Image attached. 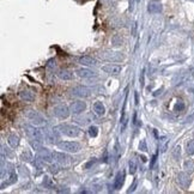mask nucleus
<instances>
[{
	"instance_id": "f257e3e1",
	"label": "nucleus",
	"mask_w": 194,
	"mask_h": 194,
	"mask_svg": "<svg viewBox=\"0 0 194 194\" xmlns=\"http://www.w3.org/2000/svg\"><path fill=\"white\" fill-rule=\"evenodd\" d=\"M17 181V174L13 169V165L9 163V169H6V176L1 177V188H5V186H10Z\"/></svg>"
},
{
	"instance_id": "f03ea898",
	"label": "nucleus",
	"mask_w": 194,
	"mask_h": 194,
	"mask_svg": "<svg viewBox=\"0 0 194 194\" xmlns=\"http://www.w3.org/2000/svg\"><path fill=\"white\" fill-rule=\"evenodd\" d=\"M58 146L60 150L66 152H78L80 150V144L77 141H60Z\"/></svg>"
},
{
	"instance_id": "7ed1b4c3",
	"label": "nucleus",
	"mask_w": 194,
	"mask_h": 194,
	"mask_svg": "<svg viewBox=\"0 0 194 194\" xmlns=\"http://www.w3.org/2000/svg\"><path fill=\"white\" fill-rule=\"evenodd\" d=\"M24 130H25L26 134L29 136L30 139H37V140H41V141L44 139V134L42 133V131L36 128V127H34V126H31V125H25Z\"/></svg>"
},
{
	"instance_id": "20e7f679",
	"label": "nucleus",
	"mask_w": 194,
	"mask_h": 194,
	"mask_svg": "<svg viewBox=\"0 0 194 194\" xmlns=\"http://www.w3.org/2000/svg\"><path fill=\"white\" fill-rule=\"evenodd\" d=\"M60 130L64 134L68 137H78L80 134V130L79 127L74 126V125H61Z\"/></svg>"
},
{
	"instance_id": "39448f33",
	"label": "nucleus",
	"mask_w": 194,
	"mask_h": 194,
	"mask_svg": "<svg viewBox=\"0 0 194 194\" xmlns=\"http://www.w3.org/2000/svg\"><path fill=\"white\" fill-rule=\"evenodd\" d=\"M24 115L28 117L33 123H35V125H42V123H44L43 116L40 114L39 112H36V110H26V112L24 113Z\"/></svg>"
},
{
	"instance_id": "423d86ee",
	"label": "nucleus",
	"mask_w": 194,
	"mask_h": 194,
	"mask_svg": "<svg viewBox=\"0 0 194 194\" xmlns=\"http://www.w3.org/2000/svg\"><path fill=\"white\" fill-rule=\"evenodd\" d=\"M70 112H71V110H70V109L67 108V106H65V104L57 106V107H54V109H53L54 115L60 117V119H66V117H68Z\"/></svg>"
},
{
	"instance_id": "0eeeda50",
	"label": "nucleus",
	"mask_w": 194,
	"mask_h": 194,
	"mask_svg": "<svg viewBox=\"0 0 194 194\" xmlns=\"http://www.w3.org/2000/svg\"><path fill=\"white\" fill-rule=\"evenodd\" d=\"M85 108H86L85 102H83V101H76V102H73V103L71 104L70 110H71V113H73V114H80V113H83V112L85 110Z\"/></svg>"
},
{
	"instance_id": "6e6552de",
	"label": "nucleus",
	"mask_w": 194,
	"mask_h": 194,
	"mask_svg": "<svg viewBox=\"0 0 194 194\" xmlns=\"http://www.w3.org/2000/svg\"><path fill=\"white\" fill-rule=\"evenodd\" d=\"M102 70H103L106 73L116 76V74H119V73L122 71V66H120V65H114V64H109V65L103 66Z\"/></svg>"
},
{
	"instance_id": "1a4fd4ad",
	"label": "nucleus",
	"mask_w": 194,
	"mask_h": 194,
	"mask_svg": "<svg viewBox=\"0 0 194 194\" xmlns=\"http://www.w3.org/2000/svg\"><path fill=\"white\" fill-rule=\"evenodd\" d=\"M37 157H40L42 161H44V162H47V163H50L54 158H53V152H50L48 149H41L37 151Z\"/></svg>"
},
{
	"instance_id": "9d476101",
	"label": "nucleus",
	"mask_w": 194,
	"mask_h": 194,
	"mask_svg": "<svg viewBox=\"0 0 194 194\" xmlns=\"http://www.w3.org/2000/svg\"><path fill=\"white\" fill-rule=\"evenodd\" d=\"M44 138H46L49 143L54 144V143H57L59 139H60V134H59V132L57 130H47V131L44 132Z\"/></svg>"
},
{
	"instance_id": "9b49d317",
	"label": "nucleus",
	"mask_w": 194,
	"mask_h": 194,
	"mask_svg": "<svg viewBox=\"0 0 194 194\" xmlns=\"http://www.w3.org/2000/svg\"><path fill=\"white\" fill-rule=\"evenodd\" d=\"M162 10H163V6H162V4H161L159 1H157V0L150 1L149 5H147V11H149L150 13H159V12H162Z\"/></svg>"
},
{
	"instance_id": "f8f14e48",
	"label": "nucleus",
	"mask_w": 194,
	"mask_h": 194,
	"mask_svg": "<svg viewBox=\"0 0 194 194\" xmlns=\"http://www.w3.org/2000/svg\"><path fill=\"white\" fill-rule=\"evenodd\" d=\"M72 95L78 97H89L90 96V89H88L85 86H77V88L72 89Z\"/></svg>"
},
{
	"instance_id": "ddd939ff",
	"label": "nucleus",
	"mask_w": 194,
	"mask_h": 194,
	"mask_svg": "<svg viewBox=\"0 0 194 194\" xmlns=\"http://www.w3.org/2000/svg\"><path fill=\"white\" fill-rule=\"evenodd\" d=\"M177 182L181 185V187L188 188V186L191 185V178L186 173H180L177 175Z\"/></svg>"
},
{
	"instance_id": "4468645a",
	"label": "nucleus",
	"mask_w": 194,
	"mask_h": 194,
	"mask_svg": "<svg viewBox=\"0 0 194 194\" xmlns=\"http://www.w3.org/2000/svg\"><path fill=\"white\" fill-rule=\"evenodd\" d=\"M125 182V173L123 171H119L115 176V180H114V183H113V187L114 189H120L122 187Z\"/></svg>"
},
{
	"instance_id": "2eb2a0df",
	"label": "nucleus",
	"mask_w": 194,
	"mask_h": 194,
	"mask_svg": "<svg viewBox=\"0 0 194 194\" xmlns=\"http://www.w3.org/2000/svg\"><path fill=\"white\" fill-rule=\"evenodd\" d=\"M19 97L25 102H31L35 99V92L31 90H22L19 92Z\"/></svg>"
},
{
	"instance_id": "dca6fc26",
	"label": "nucleus",
	"mask_w": 194,
	"mask_h": 194,
	"mask_svg": "<svg viewBox=\"0 0 194 194\" xmlns=\"http://www.w3.org/2000/svg\"><path fill=\"white\" fill-rule=\"evenodd\" d=\"M94 112L98 116H103L106 114V107H104V104L102 102H99V101L95 102L94 103Z\"/></svg>"
},
{
	"instance_id": "f3484780",
	"label": "nucleus",
	"mask_w": 194,
	"mask_h": 194,
	"mask_svg": "<svg viewBox=\"0 0 194 194\" xmlns=\"http://www.w3.org/2000/svg\"><path fill=\"white\" fill-rule=\"evenodd\" d=\"M79 64L84 65V66H91V65H96V60L89 55H84V57H80L79 58Z\"/></svg>"
},
{
	"instance_id": "a211bd4d",
	"label": "nucleus",
	"mask_w": 194,
	"mask_h": 194,
	"mask_svg": "<svg viewBox=\"0 0 194 194\" xmlns=\"http://www.w3.org/2000/svg\"><path fill=\"white\" fill-rule=\"evenodd\" d=\"M76 73H77V74L80 78H91V77H95V73H94L92 71L88 70V68H79V70H77V71H76Z\"/></svg>"
},
{
	"instance_id": "6ab92c4d",
	"label": "nucleus",
	"mask_w": 194,
	"mask_h": 194,
	"mask_svg": "<svg viewBox=\"0 0 194 194\" xmlns=\"http://www.w3.org/2000/svg\"><path fill=\"white\" fill-rule=\"evenodd\" d=\"M53 158H54V161H57L59 163H66L70 158H68V156L65 155L64 152H53Z\"/></svg>"
},
{
	"instance_id": "aec40b11",
	"label": "nucleus",
	"mask_w": 194,
	"mask_h": 194,
	"mask_svg": "<svg viewBox=\"0 0 194 194\" xmlns=\"http://www.w3.org/2000/svg\"><path fill=\"white\" fill-rule=\"evenodd\" d=\"M58 77L62 80H71L73 78V73L68 70H60L58 73Z\"/></svg>"
},
{
	"instance_id": "412c9836",
	"label": "nucleus",
	"mask_w": 194,
	"mask_h": 194,
	"mask_svg": "<svg viewBox=\"0 0 194 194\" xmlns=\"http://www.w3.org/2000/svg\"><path fill=\"white\" fill-rule=\"evenodd\" d=\"M7 143L11 147H17L19 145V138L16 136V134H11V136L7 138Z\"/></svg>"
},
{
	"instance_id": "4be33fe9",
	"label": "nucleus",
	"mask_w": 194,
	"mask_h": 194,
	"mask_svg": "<svg viewBox=\"0 0 194 194\" xmlns=\"http://www.w3.org/2000/svg\"><path fill=\"white\" fill-rule=\"evenodd\" d=\"M29 143H30L31 147H33L34 150H36V151H39V150H41V149L43 147V146H42V141H41V140H37V139H30Z\"/></svg>"
},
{
	"instance_id": "5701e85b",
	"label": "nucleus",
	"mask_w": 194,
	"mask_h": 194,
	"mask_svg": "<svg viewBox=\"0 0 194 194\" xmlns=\"http://www.w3.org/2000/svg\"><path fill=\"white\" fill-rule=\"evenodd\" d=\"M183 168L186 169V171L193 173L194 171V161H192V159H187V161L185 162V164H183Z\"/></svg>"
},
{
	"instance_id": "b1692460",
	"label": "nucleus",
	"mask_w": 194,
	"mask_h": 194,
	"mask_svg": "<svg viewBox=\"0 0 194 194\" xmlns=\"http://www.w3.org/2000/svg\"><path fill=\"white\" fill-rule=\"evenodd\" d=\"M20 158H22V161H24V162H30L31 159H34V158H33V154H31V151H30V150H25V151H23Z\"/></svg>"
},
{
	"instance_id": "393cba45",
	"label": "nucleus",
	"mask_w": 194,
	"mask_h": 194,
	"mask_svg": "<svg viewBox=\"0 0 194 194\" xmlns=\"http://www.w3.org/2000/svg\"><path fill=\"white\" fill-rule=\"evenodd\" d=\"M186 150H187V154L188 155H194V140H189L186 145Z\"/></svg>"
},
{
	"instance_id": "a878e982",
	"label": "nucleus",
	"mask_w": 194,
	"mask_h": 194,
	"mask_svg": "<svg viewBox=\"0 0 194 194\" xmlns=\"http://www.w3.org/2000/svg\"><path fill=\"white\" fill-rule=\"evenodd\" d=\"M33 163H34V167H35L36 169L41 170V169L43 168V163H44V161H42L40 157H36V158H35V161H34Z\"/></svg>"
},
{
	"instance_id": "bb28decb",
	"label": "nucleus",
	"mask_w": 194,
	"mask_h": 194,
	"mask_svg": "<svg viewBox=\"0 0 194 194\" xmlns=\"http://www.w3.org/2000/svg\"><path fill=\"white\" fill-rule=\"evenodd\" d=\"M173 157H174L176 161L181 157V147H180V145H176L174 147V150H173Z\"/></svg>"
},
{
	"instance_id": "cd10ccee",
	"label": "nucleus",
	"mask_w": 194,
	"mask_h": 194,
	"mask_svg": "<svg viewBox=\"0 0 194 194\" xmlns=\"http://www.w3.org/2000/svg\"><path fill=\"white\" fill-rule=\"evenodd\" d=\"M97 134H98V128H97L96 126H90L89 127V136L95 138Z\"/></svg>"
},
{
	"instance_id": "c85d7f7f",
	"label": "nucleus",
	"mask_w": 194,
	"mask_h": 194,
	"mask_svg": "<svg viewBox=\"0 0 194 194\" xmlns=\"http://www.w3.org/2000/svg\"><path fill=\"white\" fill-rule=\"evenodd\" d=\"M43 186H44L46 188H52V187H53V182H52V180H50L48 176H44V180H43Z\"/></svg>"
},
{
	"instance_id": "c756f323",
	"label": "nucleus",
	"mask_w": 194,
	"mask_h": 194,
	"mask_svg": "<svg viewBox=\"0 0 194 194\" xmlns=\"http://www.w3.org/2000/svg\"><path fill=\"white\" fill-rule=\"evenodd\" d=\"M137 171V164H136V162L133 161V159H131L130 161V173L133 175L134 173Z\"/></svg>"
},
{
	"instance_id": "7c9ffc66",
	"label": "nucleus",
	"mask_w": 194,
	"mask_h": 194,
	"mask_svg": "<svg viewBox=\"0 0 194 194\" xmlns=\"http://www.w3.org/2000/svg\"><path fill=\"white\" fill-rule=\"evenodd\" d=\"M139 150L140 151H143V152H145V151H147V145H146V141L143 139V140H140V143H139Z\"/></svg>"
},
{
	"instance_id": "2f4dec72",
	"label": "nucleus",
	"mask_w": 194,
	"mask_h": 194,
	"mask_svg": "<svg viewBox=\"0 0 194 194\" xmlns=\"http://www.w3.org/2000/svg\"><path fill=\"white\" fill-rule=\"evenodd\" d=\"M112 42H113V44H114V46H121V44H122V39L116 35V36H114V37H113Z\"/></svg>"
},
{
	"instance_id": "473e14b6",
	"label": "nucleus",
	"mask_w": 194,
	"mask_h": 194,
	"mask_svg": "<svg viewBox=\"0 0 194 194\" xmlns=\"http://www.w3.org/2000/svg\"><path fill=\"white\" fill-rule=\"evenodd\" d=\"M183 108H185L183 102H182V101H178V102L176 103V106H175V112H181Z\"/></svg>"
},
{
	"instance_id": "72a5a7b5",
	"label": "nucleus",
	"mask_w": 194,
	"mask_h": 194,
	"mask_svg": "<svg viewBox=\"0 0 194 194\" xmlns=\"http://www.w3.org/2000/svg\"><path fill=\"white\" fill-rule=\"evenodd\" d=\"M59 170H60V168H59V165H57V164H54V165L52 164V165L49 167V171L53 173V174H57Z\"/></svg>"
},
{
	"instance_id": "f704fd0d",
	"label": "nucleus",
	"mask_w": 194,
	"mask_h": 194,
	"mask_svg": "<svg viewBox=\"0 0 194 194\" xmlns=\"http://www.w3.org/2000/svg\"><path fill=\"white\" fill-rule=\"evenodd\" d=\"M144 73H145V72H144V70H143L141 73H140V77H139V83H140V86H141V88H144V76H145Z\"/></svg>"
},
{
	"instance_id": "c9c22d12",
	"label": "nucleus",
	"mask_w": 194,
	"mask_h": 194,
	"mask_svg": "<svg viewBox=\"0 0 194 194\" xmlns=\"http://www.w3.org/2000/svg\"><path fill=\"white\" fill-rule=\"evenodd\" d=\"M136 187H137V180L134 178V181H133V183H132V186L130 187V189L127 191V193H131V192H133L134 189H136Z\"/></svg>"
},
{
	"instance_id": "e433bc0d",
	"label": "nucleus",
	"mask_w": 194,
	"mask_h": 194,
	"mask_svg": "<svg viewBox=\"0 0 194 194\" xmlns=\"http://www.w3.org/2000/svg\"><path fill=\"white\" fill-rule=\"evenodd\" d=\"M156 161H157V154H156V155H154V157L151 158V163H150V169H152V168H154V165H155Z\"/></svg>"
},
{
	"instance_id": "4c0bfd02",
	"label": "nucleus",
	"mask_w": 194,
	"mask_h": 194,
	"mask_svg": "<svg viewBox=\"0 0 194 194\" xmlns=\"http://www.w3.org/2000/svg\"><path fill=\"white\" fill-rule=\"evenodd\" d=\"M95 163H96V159H95V158H92V159H91V161H90V162H89V163H88V164L85 165V168L88 169V168H90L91 165H94Z\"/></svg>"
},
{
	"instance_id": "58836bf2",
	"label": "nucleus",
	"mask_w": 194,
	"mask_h": 194,
	"mask_svg": "<svg viewBox=\"0 0 194 194\" xmlns=\"http://www.w3.org/2000/svg\"><path fill=\"white\" fill-rule=\"evenodd\" d=\"M133 9H134V0H130V10L133 11Z\"/></svg>"
},
{
	"instance_id": "ea45409f",
	"label": "nucleus",
	"mask_w": 194,
	"mask_h": 194,
	"mask_svg": "<svg viewBox=\"0 0 194 194\" xmlns=\"http://www.w3.org/2000/svg\"><path fill=\"white\" fill-rule=\"evenodd\" d=\"M133 123H137V113L133 114Z\"/></svg>"
},
{
	"instance_id": "a19ab883",
	"label": "nucleus",
	"mask_w": 194,
	"mask_h": 194,
	"mask_svg": "<svg viewBox=\"0 0 194 194\" xmlns=\"http://www.w3.org/2000/svg\"><path fill=\"white\" fill-rule=\"evenodd\" d=\"M140 158H141V162H146V157L145 156H141Z\"/></svg>"
},
{
	"instance_id": "79ce46f5",
	"label": "nucleus",
	"mask_w": 194,
	"mask_h": 194,
	"mask_svg": "<svg viewBox=\"0 0 194 194\" xmlns=\"http://www.w3.org/2000/svg\"><path fill=\"white\" fill-rule=\"evenodd\" d=\"M136 104H138V94L136 92Z\"/></svg>"
}]
</instances>
